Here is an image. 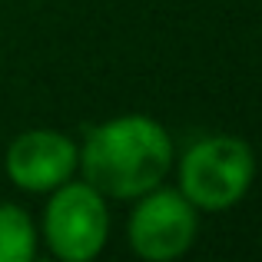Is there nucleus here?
I'll return each mask as SVG.
<instances>
[{
  "instance_id": "obj_6",
  "label": "nucleus",
  "mask_w": 262,
  "mask_h": 262,
  "mask_svg": "<svg viewBox=\"0 0 262 262\" xmlns=\"http://www.w3.org/2000/svg\"><path fill=\"white\" fill-rule=\"evenodd\" d=\"M37 256V232L20 206L0 203V262H30Z\"/></svg>"
},
{
  "instance_id": "obj_1",
  "label": "nucleus",
  "mask_w": 262,
  "mask_h": 262,
  "mask_svg": "<svg viewBox=\"0 0 262 262\" xmlns=\"http://www.w3.org/2000/svg\"><path fill=\"white\" fill-rule=\"evenodd\" d=\"M83 179L113 199H140L156 189L173 166V140L156 120L140 113L116 116L90 129L80 149Z\"/></svg>"
},
{
  "instance_id": "obj_2",
  "label": "nucleus",
  "mask_w": 262,
  "mask_h": 262,
  "mask_svg": "<svg viewBox=\"0 0 262 262\" xmlns=\"http://www.w3.org/2000/svg\"><path fill=\"white\" fill-rule=\"evenodd\" d=\"M256 179V156L236 136L199 140L179 163V192L196 209L219 212L249 192Z\"/></svg>"
},
{
  "instance_id": "obj_4",
  "label": "nucleus",
  "mask_w": 262,
  "mask_h": 262,
  "mask_svg": "<svg viewBox=\"0 0 262 262\" xmlns=\"http://www.w3.org/2000/svg\"><path fill=\"white\" fill-rule=\"evenodd\" d=\"M196 206L179 189H149L129 216V246L140 259L169 262L183 256L196 239Z\"/></svg>"
},
{
  "instance_id": "obj_5",
  "label": "nucleus",
  "mask_w": 262,
  "mask_h": 262,
  "mask_svg": "<svg viewBox=\"0 0 262 262\" xmlns=\"http://www.w3.org/2000/svg\"><path fill=\"white\" fill-rule=\"evenodd\" d=\"M80 146L60 129H27L7 149V176L27 192H53L73 176Z\"/></svg>"
},
{
  "instance_id": "obj_3",
  "label": "nucleus",
  "mask_w": 262,
  "mask_h": 262,
  "mask_svg": "<svg viewBox=\"0 0 262 262\" xmlns=\"http://www.w3.org/2000/svg\"><path fill=\"white\" fill-rule=\"evenodd\" d=\"M110 216L103 192H96L90 183L57 186L43 212V236L47 246L63 262H90L106 246Z\"/></svg>"
}]
</instances>
